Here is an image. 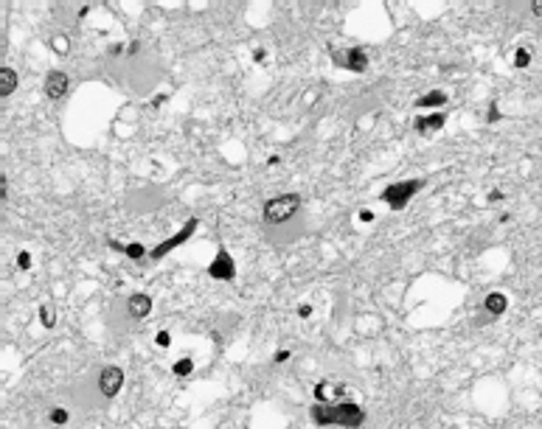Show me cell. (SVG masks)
I'll return each mask as SVG.
<instances>
[{
  "label": "cell",
  "mask_w": 542,
  "mask_h": 429,
  "mask_svg": "<svg viewBox=\"0 0 542 429\" xmlns=\"http://www.w3.org/2000/svg\"><path fill=\"white\" fill-rule=\"evenodd\" d=\"M312 421L318 426H343V429H357L366 421L363 407L354 401H315L312 407Z\"/></svg>",
  "instance_id": "6da1fadb"
},
{
  "label": "cell",
  "mask_w": 542,
  "mask_h": 429,
  "mask_svg": "<svg viewBox=\"0 0 542 429\" xmlns=\"http://www.w3.org/2000/svg\"><path fill=\"white\" fill-rule=\"evenodd\" d=\"M298 208H300L298 194L273 196V199L264 202V222H267V225H281V222H287L292 213H298Z\"/></svg>",
  "instance_id": "7a4b0ae2"
},
{
  "label": "cell",
  "mask_w": 542,
  "mask_h": 429,
  "mask_svg": "<svg viewBox=\"0 0 542 429\" xmlns=\"http://www.w3.org/2000/svg\"><path fill=\"white\" fill-rule=\"evenodd\" d=\"M425 180H405V182H391L385 191H382V202H388L393 210H402L407 202L413 199L416 191H421Z\"/></svg>",
  "instance_id": "3957f363"
},
{
  "label": "cell",
  "mask_w": 542,
  "mask_h": 429,
  "mask_svg": "<svg viewBox=\"0 0 542 429\" xmlns=\"http://www.w3.org/2000/svg\"><path fill=\"white\" fill-rule=\"evenodd\" d=\"M197 225H200V222H197V219H189V222H186V225H183V230H177L174 236H169V239H166V241H160V244H157V247L152 250L149 255H152V258H155V261H160V258H163V255H169V253H171V250H174V247H180V244H183V241H189L191 236H194Z\"/></svg>",
  "instance_id": "277c9868"
},
{
  "label": "cell",
  "mask_w": 542,
  "mask_h": 429,
  "mask_svg": "<svg viewBox=\"0 0 542 429\" xmlns=\"http://www.w3.org/2000/svg\"><path fill=\"white\" fill-rule=\"evenodd\" d=\"M124 387V371L121 368H115V365H110V368H104L101 371V376H98V390H101V396L112 398L118 396V390Z\"/></svg>",
  "instance_id": "5b68a950"
},
{
  "label": "cell",
  "mask_w": 542,
  "mask_h": 429,
  "mask_svg": "<svg viewBox=\"0 0 542 429\" xmlns=\"http://www.w3.org/2000/svg\"><path fill=\"white\" fill-rule=\"evenodd\" d=\"M208 275H211L214 280H230V278L236 275V264H233V258L228 255V250L219 247L216 258L208 264Z\"/></svg>",
  "instance_id": "8992f818"
},
{
  "label": "cell",
  "mask_w": 542,
  "mask_h": 429,
  "mask_svg": "<svg viewBox=\"0 0 542 429\" xmlns=\"http://www.w3.org/2000/svg\"><path fill=\"white\" fill-rule=\"evenodd\" d=\"M68 87H71V79H68V73L62 70H53L45 76V85H42V90H45L48 98H62L68 93Z\"/></svg>",
  "instance_id": "52a82bcc"
},
{
  "label": "cell",
  "mask_w": 542,
  "mask_h": 429,
  "mask_svg": "<svg viewBox=\"0 0 542 429\" xmlns=\"http://www.w3.org/2000/svg\"><path fill=\"white\" fill-rule=\"evenodd\" d=\"M127 312H130V317H135V320H144L146 314L152 312V298H149V295H144V292L132 295V298L127 300Z\"/></svg>",
  "instance_id": "ba28073f"
},
{
  "label": "cell",
  "mask_w": 542,
  "mask_h": 429,
  "mask_svg": "<svg viewBox=\"0 0 542 429\" xmlns=\"http://www.w3.org/2000/svg\"><path fill=\"white\" fill-rule=\"evenodd\" d=\"M447 124V115L444 112H436V115H425V118H416V132H421V135H425V132H436V129H441V126Z\"/></svg>",
  "instance_id": "9c48e42d"
},
{
  "label": "cell",
  "mask_w": 542,
  "mask_h": 429,
  "mask_svg": "<svg viewBox=\"0 0 542 429\" xmlns=\"http://www.w3.org/2000/svg\"><path fill=\"white\" fill-rule=\"evenodd\" d=\"M346 67L351 73H363L368 67V56H366V51L363 48H348V53H346Z\"/></svg>",
  "instance_id": "30bf717a"
},
{
  "label": "cell",
  "mask_w": 542,
  "mask_h": 429,
  "mask_svg": "<svg viewBox=\"0 0 542 429\" xmlns=\"http://www.w3.org/2000/svg\"><path fill=\"white\" fill-rule=\"evenodd\" d=\"M486 312L492 314V317H500V314L506 312V306H509V300H506V295H500V292H492V295H486Z\"/></svg>",
  "instance_id": "8fae6325"
},
{
  "label": "cell",
  "mask_w": 542,
  "mask_h": 429,
  "mask_svg": "<svg viewBox=\"0 0 542 429\" xmlns=\"http://www.w3.org/2000/svg\"><path fill=\"white\" fill-rule=\"evenodd\" d=\"M14 87H17V73H14L12 67H3V70H0V93H3V96H12Z\"/></svg>",
  "instance_id": "7c38bea8"
},
{
  "label": "cell",
  "mask_w": 542,
  "mask_h": 429,
  "mask_svg": "<svg viewBox=\"0 0 542 429\" xmlns=\"http://www.w3.org/2000/svg\"><path fill=\"white\" fill-rule=\"evenodd\" d=\"M110 247H112V250H118V253H127L130 258H135V261L146 255V247L141 244V241H138V244H127V247H124V244H118V241H112V239H110Z\"/></svg>",
  "instance_id": "4fadbf2b"
},
{
  "label": "cell",
  "mask_w": 542,
  "mask_h": 429,
  "mask_svg": "<svg viewBox=\"0 0 542 429\" xmlns=\"http://www.w3.org/2000/svg\"><path fill=\"white\" fill-rule=\"evenodd\" d=\"M441 104H447V93H441V90H433L416 101V107H441Z\"/></svg>",
  "instance_id": "5bb4252c"
},
{
  "label": "cell",
  "mask_w": 542,
  "mask_h": 429,
  "mask_svg": "<svg viewBox=\"0 0 542 429\" xmlns=\"http://www.w3.org/2000/svg\"><path fill=\"white\" fill-rule=\"evenodd\" d=\"M68 418H71V415H68V410H65V407H53V410H51V415H48V421H51L53 426H65V423H68Z\"/></svg>",
  "instance_id": "9a60e30c"
},
{
  "label": "cell",
  "mask_w": 542,
  "mask_h": 429,
  "mask_svg": "<svg viewBox=\"0 0 542 429\" xmlns=\"http://www.w3.org/2000/svg\"><path fill=\"white\" fill-rule=\"evenodd\" d=\"M171 371H174V376H189V373L194 371V362H191L189 356H186V359H177Z\"/></svg>",
  "instance_id": "2e32d148"
},
{
  "label": "cell",
  "mask_w": 542,
  "mask_h": 429,
  "mask_svg": "<svg viewBox=\"0 0 542 429\" xmlns=\"http://www.w3.org/2000/svg\"><path fill=\"white\" fill-rule=\"evenodd\" d=\"M39 320H42V325H45V328H53L56 317H53V309H51V306H39Z\"/></svg>",
  "instance_id": "e0dca14e"
},
{
  "label": "cell",
  "mask_w": 542,
  "mask_h": 429,
  "mask_svg": "<svg viewBox=\"0 0 542 429\" xmlns=\"http://www.w3.org/2000/svg\"><path fill=\"white\" fill-rule=\"evenodd\" d=\"M528 62H531V53L525 51V48H520V51L514 53V65L517 67H528Z\"/></svg>",
  "instance_id": "ac0fdd59"
},
{
  "label": "cell",
  "mask_w": 542,
  "mask_h": 429,
  "mask_svg": "<svg viewBox=\"0 0 542 429\" xmlns=\"http://www.w3.org/2000/svg\"><path fill=\"white\" fill-rule=\"evenodd\" d=\"M155 342L160 345V348H169V345H171V337H169V331H157Z\"/></svg>",
  "instance_id": "d6986e66"
},
{
  "label": "cell",
  "mask_w": 542,
  "mask_h": 429,
  "mask_svg": "<svg viewBox=\"0 0 542 429\" xmlns=\"http://www.w3.org/2000/svg\"><path fill=\"white\" fill-rule=\"evenodd\" d=\"M17 267H20V269H28V267H31V255H28V253H20V255H17Z\"/></svg>",
  "instance_id": "ffe728a7"
},
{
  "label": "cell",
  "mask_w": 542,
  "mask_h": 429,
  "mask_svg": "<svg viewBox=\"0 0 542 429\" xmlns=\"http://www.w3.org/2000/svg\"><path fill=\"white\" fill-rule=\"evenodd\" d=\"M497 118H500V110H497V104H492V107H489V115H486V121H489V124H495Z\"/></svg>",
  "instance_id": "44dd1931"
},
{
  "label": "cell",
  "mask_w": 542,
  "mask_h": 429,
  "mask_svg": "<svg viewBox=\"0 0 542 429\" xmlns=\"http://www.w3.org/2000/svg\"><path fill=\"white\" fill-rule=\"evenodd\" d=\"M298 314H300V317H309V314H312V306H309V303H304V306L298 309Z\"/></svg>",
  "instance_id": "7402d4cb"
},
{
  "label": "cell",
  "mask_w": 542,
  "mask_h": 429,
  "mask_svg": "<svg viewBox=\"0 0 542 429\" xmlns=\"http://www.w3.org/2000/svg\"><path fill=\"white\" fill-rule=\"evenodd\" d=\"M359 219H363V222H374V213H371V210H359Z\"/></svg>",
  "instance_id": "603a6c76"
},
{
  "label": "cell",
  "mask_w": 542,
  "mask_h": 429,
  "mask_svg": "<svg viewBox=\"0 0 542 429\" xmlns=\"http://www.w3.org/2000/svg\"><path fill=\"white\" fill-rule=\"evenodd\" d=\"M287 359H289V351H278V353H275V362H287Z\"/></svg>",
  "instance_id": "cb8c5ba5"
},
{
  "label": "cell",
  "mask_w": 542,
  "mask_h": 429,
  "mask_svg": "<svg viewBox=\"0 0 542 429\" xmlns=\"http://www.w3.org/2000/svg\"><path fill=\"white\" fill-rule=\"evenodd\" d=\"M503 199V194H500V191H489V202H500Z\"/></svg>",
  "instance_id": "d4e9b609"
},
{
  "label": "cell",
  "mask_w": 542,
  "mask_h": 429,
  "mask_svg": "<svg viewBox=\"0 0 542 429\" xmlns=\"http://www.w3.org/2000/svg\"><path fill=\"white\" fill-rule=\"evenodd\" d=\"M531 12H534V14H536V17H542V0H536L534 6H531Z\"/></svg>",
  "instance_id": "484cf974"
},
{
  "label": "cell",
  "mask_w": 542,
  "mask_h": 429,
  "mask_svg": "<svg viewBox=\"0 0 542 429\" xmlns=\"http://www.w3.org/2000/svg\"><path fill=\"white\" fill-rule=\"evenodd\" d=\"M68 48H65V39H56V53H65Z\"/></svg>",
  "instance_id": "4316f807"
}]
</instances>
